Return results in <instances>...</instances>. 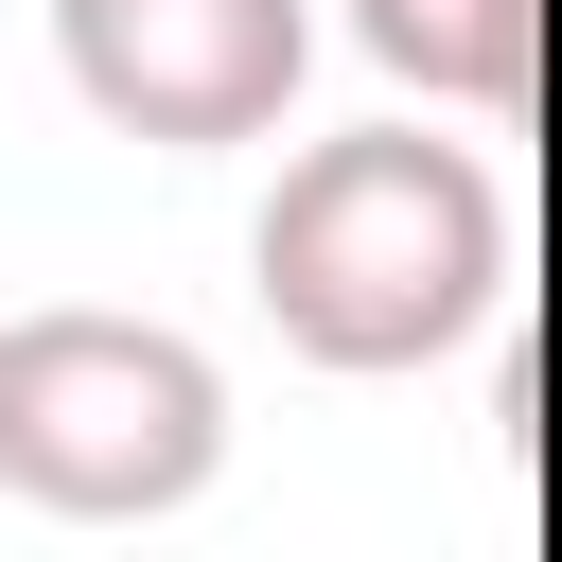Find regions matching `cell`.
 Returning <instances> with one entry per match:
<instances>
[{
	"mask_svg": "<svg viewBox=\"0 0 562 562\" xmlns=\"http://www.w3.org/2000/svg\"><path fill=\"white\" fill-rule=\"evenodd\" d=\"M228 474V369L176 316L35 299L0 316V492L53 527H158Z\"/></svg>",
	"mask_w": 562,
	"mask_h": 562,
	"instance_id": "2",
	"label": "cell"
},
{
	"mask_svg": "<svg viewBox=\"0 0 562 562\" xmlns=\"http://www.w3.org/2000/svg\"><path fill=\"white\" fill-rule=\"evenodd\" d=\"M53 70L105 140L228 158V140H281L316 70V0H53Z\"/></svg>",
	"mask_w": 562,
	"mask_h": 562,
	"instance_id": "3",
	"label": "cell"
},
{
	"mask_svg": "<svg viewBox=\"0 0 562 562\" xmlns=\"http://www.w3.org/2000/svg\"><path fill=\"white\" fill-rule=\"evenodd\" d=\"M334 18L422 105H527L544 88V0H334Z\"/></svg>",
	"mask_w": 562,
	"mask_h": 562,
	"instance_id": "4",
	"label": "cell"
},
{
	"mask_svg": "<svg viewBox=\"0 0 562 562\" xmlns=\"http://www.w3.org/2000/svg\"><path fill=\"white\" fill-rule=\"evenodd\" d=\"M246 281L281 316L299 369H439L509 316V176L439 123H351V140H299L263 228H246Z\"/></svg>",
	"mask_w": 562,
	"mask_h": 562,
	"instance_id": "1",
	"label": "cell"
}]
</instances>
